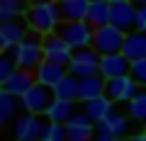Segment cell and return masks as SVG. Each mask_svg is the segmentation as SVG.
I'll use <instances>...</instances> for the list:
<instances>
[{
	"label": "cell",
	"instance_id": "cell-32",
	"mask_svg": "<svg viewBox=\"0 0 146 141\" xmlns=\"http://www.w3.org/2000/svg\"><path fill=\"white\" fill-rule=\"evenodd\" d=\"M127 141H146V131H139V134H131Z\"/></svg>",
	"mask_w": 146,
	"mask_h": 141
},
{
	"label": "cell",
	"instance_id": "cell-1",
	"mask_svg": "<svg viewBox=\"0 0 146 141\" xmlns=\"http://www.w3.org/2000/svg\"><path fill=\"white\" fill-rule=\"evenodd\" d=\"M27 22L34 32L42 34H51L56 32V27L61 24V7L56 0H44V3H32L27 10Z\"/></svg>",
	"mask_w": 146,
	"mask_h": 141
},
{
	"label": "cell",
	"instance_id": "cell-8",
	"mask_svg": "<svg viewBox=\"0 0 146 141\" xmlns=\"http://www.w3.org/2000/svg\"><path fill=\"white\" fill-rule=\"evenodd\" d=\"M29 32H32V27H29V22H27V17L0 22V49H3V51H10V49L17 46Z\"/></svg>",
	"mask_w": 146,
	"mask_h": 141
},
{
	"label": "cell",
	"instance_id": "cell-27",
	"mask_svg": "<svg viewBox=\"0 0 146 141\" xmlns=\"http://www.w3.org/2000/svg\"><path fill=\"white\" fill-rule=\"evenodd\" d=\"M42 141H68L66 124H58V122H49V124H46V129H44Z\"/></svg>",
	"mask_w": 146,
	"mask_h": 141
},
{
	"label": "cell",
	"instance_id": "cell-35",
	"mask_svg": "<svg viewBox=\"0 0 146 141\" xmlns=\"http://www.w3.org/2000/svg\"><path fill=\"white\" fill-rule=\"evenodd\" d=\"M32 3H44V0H32Z\"/></svg>",
	"mask_w": 146,
	"mask_h": 141
},
{
	"label": "cell",
	"instance_id": "cell-13",
	"mask_svg": "<svg viewBox=\"0 0 146 141\" xmlns=\"http://www.w3.org/2000/svg\"><path fill=\"white\" fill-rule=\"evenodd\" d=\"M68 73H71V71H68V66H63V63H54V61H49V58H44V61L34 68L36 83L49 85V88H56V85L61 83Z\"/></svg>",
	"mask_w": 146,
	"mask_h": 141
},
{
	"label": "cell",
	"instance_id": "cell-21",
	"mask_svg": "<svg viewBox=\"0 0 146 141\" xmlns=\"http://www.w3.org/2000/svg\"><path fill=\"white\" fill-rule=\"evenodd\" d=\"M88 22L98 29L112 22V3L107 0H90V10H88Z\"/></svg>",
	"mask_w": 146,
	"mask_h": 141
},
{
	"label": "cell",
	"instance_id": "cell-24",
	"mask_svg": "<svg viewBox=\"0 0 146 141\" xmlns=\"http://www.w3.org/2000/svg\"><path fill=\"white\" fill-rule=\"evenodd\" d=\"M32 0H0V22L17 20V17L27 15Z\"/></svg>",
	"mask_w": 146,
	"mask_h": 141
},
{
	"label": "cell",
	"instance_id": "cell-30",
	"mask_svg": "<svg viewBox=\"0 0 146 141\" xmlns=\"http://www.w3.org/2000/svg\"><path fill=\"white\" fill-rule=\"evenodd\" d=\"M136 29L146 32V5H139L136 10Z\"/></svg>",
	"mask_w": 146,
	"mask_h": 141
},
{
	"label": "cell",
	"instance_id": "cell-28",
	"mask_svg": "<svg viewBox=\"0 0 146 141\" xmlns=\"http://www.w3.org/2000/svg\"><path fill=\"white\" fill-rule=\"evenodd\" d=\"M17 68H20V66L15 63V58H12V54H10V51H5L3 56H0V83H5V80L10 78L12 73H15Z\"/></svg>",
	"mask_w": 146,
	"mask_h": 141
},
{
	"label": "cell",
	"instance_id": "cell-2",
	"mask_svg": "<svg viewBox=\"0 0 146 141\" xmlns=\"http://www.w3.org/2000/svg\"><path fill=\"white\" fill-rule=\"evenodd\" d=\"M10 54H12V58H15V63L20 68L34 71V68L44 61V34L32 29L17 46L10 49Z\"/></svg>",
	"mask_w": 146,
	"mask_h": 141
},
{
	"label": "cell",
	"instance_id": "cell-10",
	"mask_svg": "<svg viewBox=\"0 0 146 141\" xmlns=\"http://www.w3.org/2000/svg\"><path fill=\"white\" fill-rule=\"evenodd\" d=\"M73 46L66 42V39H61L56 34V32H51V34H44V58H49V61L54 63H63V66H68L73 58Z\"/></svg>",
	"mask_w": 146,
	"mask_h": 141
},
{
	"label": "cell",
	"instance_id": "cell-9",
	"mask_svg": "<svg viewBox=\"0 0 146 141\" xmlns=\"http://www.w3.org/2000/svg\"><path fill=\"white\" fill-rule=\"evenodd\" d=\"M139 90H141V85L136 83L131 75H119V78H110L107 80L105 95H107L115 105H122V102H129Z\"/></svg>",
	"mask_w": 146,
	"mask_h": 141
},
{
	"label": "cell",
	"instance_id": "cell-26",
	"mask_svg": "<svg viewBox=\"0 0 146 141\" xmlns=\"http://www.w3.org/2000/svg\"><path fill=\"white\" fill-rule=\"evenodd\" d=\"M127 115L134 122H146V88H141L139 93L127 102Z\"/></svg>",
	"mask_w": 146,
	"mask_h": 141
},
{
	"label": "cell",
	"instance_id": "cell-11",
	"mask_svg": "<svg viewBox=\"0 0 146 141\" xmlns=\"http://www.w3.org/2000/svg\"><path fill=\"white\" fill-rule=\"evenodd\" d=\"M98 131V124L85 115L83 110L76 112L71 119L66 122V134H68V141H90Z\"/></svg>",
	"mask_w": 146,
	"mask_h": 141
},
{
	"label": "cell",
	"instance_id": "cell-16",
	"mask_svg": "<svg viewBox=\"0 0 146 141\" xmlns=\"http://www.w3.org/2000/svg\"><path fill=\"white\" fill-rule=\"evenodd\" d=\"M122 54H124L129 61L146 58V32H141V29H131V32H127L124 46H122Z\"/></svg>",
	"mask_w": 146,
	"mask_h": 141
},
{
	"label": "cell",
	"instance_id": "cell-31",
	"mask_svg": "<svg viewBox=\"0 0 146 141\" xmlns=\"http://www.w3.org/2000/svg\"><path fill=\"white\" fill-rule=\"evenodd\" d=\"M90 141H122V136H112V134H102V131H95V136Z\"/></svg>",
	"mask_w": 146,
	"mask_h": 141
},
{
	"label": "cell",
	"instance_id": "cell-14",
	"mask_svg": "<svg viewBox=\"0 0 146 141\" xmlns=\"http://www.w3.org/2000/svg\"><path fill=\"white\" fill-rule=\"evenodd\" d=\"M136 10H139V5H134L131 0L112 3V24L124 32L136 29Z\"/></svg>",
	"mask_w": 146,
	"mask_h": 141
},
{
	"label": "cell",
	"instance_id": "cell-33",
	"mask_svg": "<svg viewBox=\"0 0 146 141\" xmlns=\"http://www.w3.org/2000/svg\"><path fill=\"white\" fill-rule=\"evenodd\" d=\"M134 5H146V0H131Z\"/></svg>",
	"mask_w": 146,
	"mask_h": 141
},
{
	"label": "cell",
	"instance_id": "cell-19",
	"mask_svg": "<svg viewBox=\"0 0 146 141\" xmlns=\"http://www.w3.org/2000/svg\"><path fill=\"white\" fill-rule=\"evenodd\" d=\"M76 100H63V97H54L51 105L46 110V119L49 122H58V124H66L73 115H76Z\"/></svg>",
	"mask_w": 146,
	"mask_h": 141
},
{
	"label": "cell",
	"instance_id": "cell-29",
	"mask_svg": "<svg viewBox=\"0 0 146 141\" xmlns=\"http://www.w3.org/2000/svg\"><path fill=\"white\" fill-rule=\"evenodd\" d=\"M129 75L141 85L146 88V58H139V61H131V68H129Z\"/></svg>",
	"mask_w": 146,
	"mask_h": 141
},
{
	"label": "cell",
	"instance_id": "cell-3",
	"mask_svg": "<svg viewBox=\"0 0 146 141\" xmlns=\"http://www.w3.org/2000/svg\"><path fill=\"white\" fill-rule=\"evenodd\" d=\"M56 34L71 44L73 51H78V49L93 46L95 27L88 20H61V24L56 27Z\"/></svg>",
	"mask_w": 146,
	"mask_h": 141
},
{
	"label": "cell",
	"instance_id": "cell-5",
	"mask_svg": "<svg viewBox=\"0 0 146 141\" xmlns=\"http://www.w3.org/2000/svg\"><path fill=\"white\" fill-rule=\"evenodd\" d=\"M100 56L102 54L95 46L88 49H78L73 54L71 63H68V71H71L76 78H88V75H98L100 73Z\"/></svg>",
	"mask_w": 146,
	"mask_h": 141
},
{
	"label": "cell",
	"instance_id": "cell-17",
	"mask_svg": "<svg viewBox=\"0 0 146 141\" xmlns=\"http://www.w3.org/2000/svg\"><path fill=\"white\" fill-rule=\"evenodd\" d=\"M129 115H122V112H112L110 117H105L102 122H98V131L102 134H112V136H127L129 134Z\"/></svg>",
	"mask_w": 146,
	"mask_h": 141
},
{
	"label": "cell",
	"instance_id": "cell-34",
	"mask_svg": "<svg viewBox=\"0 0 146 141\" xmlns=\"http://www.w3.org/2000/svg\"><path fill=\"white\" fill-rule=\"evenodd\" d=\"M107 3H122V0H107Z\"/></svg>",
	"mask_w": 146,
	"mask_h": 141
},
{
	"label": "cell",
	"instance_id": "cell-12",
	"mask_svg": "<svg viewBox=\"0 0 146 141\" xmlns=\"http://www.w3.org/2000/svg\"><path fill=\"white\" fill-rule=\"evenodd\" d=\"M131 61L122 51L117 54H102L100 56V75L102 78H119V75H129Z\"/></svg>",
	"mask_w": 146,
	"mask_h": 141
},
{
	"label": "cell",
	"instance_id": "cell-22",
	"mask_svg": "<svg viewBox=\"0 0 146 141\" xmlns=\"http://www.w3.org/2000/svg\"><path fill=\"white\" fill-rule=\"evenodd\" d=\"M20 97H15L12 93L0 88V124L5 126L10 124L12 119H17V110H20Z\"/></svg>",
	"mask_w": 146,
	"mask_h": 141
},
{
	"label": "cell",
	"instance_id": "cell-18",
	"mask_svg": "<svg viewBox=\"0 0 146 141\" xmlns=\"http://www.w3.org/2000/svg\"><path fill=\"white\" fill-rule=\"evenodd\" d=\"M83 112L98 124V122H102L105 117H110L115 112V102H112L107 95H100V97H93V100H88V102H83Z\"/></svg>",
	"mask_w": 146,
	"mask_h": 141
},
{
	"label": "cell",
	"instance_id": "cell-7",
	"mask_svg": "<svg viewBox=\"0 0 146 141\" xmlns=\"http://www.w3.org/2000/svg\"><path fill=\"white\" fill-rule=\"evenodd\" d=\"M124 37H127V32L110 22V24L95 29L93 46L98 49L100 54H117V51H122V46H124Z\"/></svg>",
	"mask_w": 146,
	"mask_h": 141
},
{
	"label": "cell",
	"instance_id": "cell-36",
	"mask_svg": "<svg viewBox=\"0 0 146 141\" xmlns=\"http://www.w3.org/2000/svg\"><path fill=\"white\" fill-rule=\"evenodd\" d=\"M56 3H63V0H56Z\"/></svg>",
	"mask_w": 146,
	"mask_h": 141
},
{
	"label": "cell",
	"instance_id": "cell-6",
	"mask_svg": "<svg viewBox=\"0 0 146 141\" xmlns=\"http://www.w3.org/2000/svg\"><path fill=\"white\" fill-rule=\"evenodd\" d=\"M51 100H54V88L42 85V83H34L20 97V105H22V110L29 112V115H46Z\"/></svg>",
	"mask_w": 146,
	"mask_h": 141
},
{
	"label": "cell",
	"instance_id": "cell-25",
	"mask_svg": "<svg viewBox=\"0 0 146 141\" xmlns=\"http://www.w3.org/2000/svg\"><path fill=\"white\" fill-rule=\"evenodd\" d=\"M78 90H80V78H76L73 73H68L61 83L54 88V97H63V100H76L78 102Z\"/></svg>",
	"mask_w": 146,
	"mask_h": 141
},
{
	"label": "cell",
	"instance_id": "cell-20",
	"mask_svg": "<svg viewBox=\"0 0 146 141\" xmlns=\"http://www.w3.org/2000/svg\"><path fill=\"white\" fill-rule=\"evenodd\" d=\"M105 88H107V78L102 75H88V78H80V90H78V102H88L93 97H100L105 95Z\"/></svg>",
	"mask_w": 146,
	"mask_h": 141
},
{
	"label": "cell",
	"instance_id": "cell-23",
	"mask_svg": "<svg viewBox=\"0 0 146 141\" xmlns=\"http://www.w3.org/2000/svg\"><path fill=\"white\" fill-rule=\"evenodd\" d=\"M61 7V20H88L90 0H63L58 3Z\"/></svg>",
	"mask_w": 146,
	"mask_h": 141
},
{
	"label": "cell",
	"instance_id": "cell-4",
	"mask_svg": "<svg viewBox=\"0 0 146 141\" xmlns=\"http://www.w3.org/2000/svg\"><path fill=\"white\" fill-rule=\"evenodd\" d=\"M49 119L46 115H29L25 112L12 122V139L15 141H42L44 129H46Z\"/></svg>",
	"mask_w": 146,
	"mask_h": 141
},
{
	"label": "cell",
	"instance_id": "cell-15",
	"mask_svg": "<svg viewBox=\"0 0 146 141\" xmlns=\"http://www.w3.org/2000/svg\"><path fill=\"white\" fill-rule=\"evenodd\" d=\"M34 83H36L34 71H27V68H17L15 73H12L10 78L5 80V83H0V88L7 90V93H12L15 97H22V95H25V93H27V90H29Z\"/></svg>",
	"mask_w": 146,
	"mask_h": 141
}]
</instances>
